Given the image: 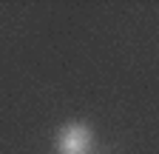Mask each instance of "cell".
<instances>
[{
    "label": "cell",
    "mask_w": 159,
    "mask_h": 154,
    "mask_svg": "<svg viewBox=\"0 0 159 154\" xmlns=\"http://www.w3.org/2000/svg\"><path fill=\"white\" fill-rule=\"evenodd\" d=\"M91 140H94V134H91L88 126L71 123L60 131V151L63 154H85L91 148Z\"/></svg>",
    "instance_id": "obj_1"
}]
</instances>
